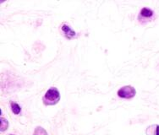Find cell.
I'll return each mask as SVG.
<instances>
[{
    "instance_id": "6da1fadb",
    "label": "cell",
    "mask_w": 159,
    "mask_h": 135,
    "mask_svg": "<svg viewBox=\"0 0 159 135\" xmlns=\"http://www.w3.org/2000/svg\"><path fill=\"white\" fill-rule=\"evenodd\" d=\"M60 101V93L56 87H50L43 96L44 106H54Z\"/></svg>"
},
{
    "instance_id": "7a4b0ae2",
    "label": "cell",
    "mask_w": 159,
    "mask_h": 135,
    "mask_svg": "<svg viewBox=\"0 0 159 135\" xmlns=\"http://www.w3.org/2000/svg\"><path fill=\"white\" fill-rule=\"evenodd\" d=\"M137 19L141 25H146L155 19V12L148 7H143L138 14Z\"/></svg>"
},
{
    "instance_id": "3957f363",
    "label": "cell",
    "mask_w": 159,
    "mask_h": 135,
    "mask_svg": "<svg viewBox=\"0 0 159 135\" xmlns=\"http://www.w3.org/2000/svg\"><path fill=\"white\" fill-rule=\"evenodd\" d=\"M117 95L119 98L125 99V100H130L134 98L136 95V90L131 85L122 86L119 90L117 91Z\"/></svg>"
},
{
    "instance_id": "277c9868",
    "label": "cell",
    "mask_w": 159,
    "mask_h": 135,
    "mask_svg": "<svg viewBox=\"0 0 159 135\" xmlns=\"http://www.w3.org/2000/svg\"><path fill=\"white\" fill-rule=\"evenodd\" d=\"M60 29L63 31L64 37H66L68 40H71V39H74V38H75L77 37L76 32L74 31L67 23H63L61 26H60Z\"/></svg>"
},
{
    "instance_id": "5b68a950",
    "label": "cell",
    "mask_w": 159,
    "mask_h": 135,
    "mask_svg": "<svg viewBox=\"0 0 159 135\" xmlns=\"http://www.w3.org/2000/svg\"><path fill=\"white\" fill-rule=\"evenodd\" d=\"M9 106H10V109H11V111L15 115H20L22 112V108L20 107V105L17 103V102H15V101H11L9 102Z\"/></svg>"
},
{
    "instance_id": "8992f818",
    "label": "cell",
    "mask_w": 159,
    "mask_h": 135,
    "mask_svg": "<svg viewBox=\"0 0 159 135\" xmlns=\"http://www.w3.org/2000/svg\"><path fill=\"white\" fill-rule=\"evenodd\" d=\"M146 134L147 135H159V125L158 124H152L148 126L146 128Z\"/></svg>"
},
{
    "instance_id": "52a82bcc",
    "label": "cell",
    "mask_w": 159,
    "mask_h": 135,
    "mask_svg": "<svg viewBox=\"0 0 159 135\" xmlns=\"http://www.w3.org/2000/svg\"><path fill=\"white\" fill-rule=\"evenodd\" d=\"M9 121L5 117L1 116V117H0V131H1V133L6 132L9 128Z\"/></svg>"
},
{
    "instance_id": "ba28073f",
    "label": "cell",
    "mask_w": 159,
    "mask_h": 135,
    "mask_svg": "<svg viewBox=\"0 0 159 135\" xmlns=\"http://www.w3.org/2000/svg\"><path fill=\"white\" fill-rule=\"evenodd\" d=\"M33 135H48L47 130L45 128H43L42 126L36 127V128L34 130Z\"/></svg>"
},
{
    "instance_id": "9c48e42d",
    "label": "cell",
    "mask_w": 159,
    "mask_h": 135,
    "mask_svg": "<svg viewBox=\"0 0 159 135\" xmlns=\"http://www.w3.org/2000/svg\"><path fill=\"white\" fill-rule=\"evenodd\" d=\"M8 135H16V134H13V133H9V134H8Z\"/></svg>"
}]
</instances>
